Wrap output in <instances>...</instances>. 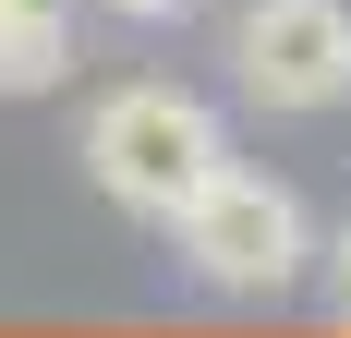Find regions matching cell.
<instances>
[{"instance_id":"5b68a950","label":"cell","mask_w":351,"mask_h":338,"mask_svg":"<svg viewBox=\"0 0 351 338\" xmlns=\"http://www.w3.org/2000/svg\"><path fill=\"white\" fill-rule=\"evenodd\" d=\"M109 12H134V25H182V12H206V0H109Z\"/></svg>"},{"instance_id":"277c9868","label":"cell","mask_w":351,"mask_h":338,"mask_svg":"<svg viewBox=\"0 0 351 338\" xmlns=\"http://www.w3.org/2000/svg\"><path fill=\"white\" fill-rule=\"evenodd\" d=\"M73 73V0H0V97H49Z\"/></svg>"},{"instance_id":"3957f363","label":"cell","mask_w":351,"mask_h":338,"mask_svg":"<svg viewBox=\"0 0 351 338\" xmlns=\"http://www.w3.org/2000/svg\"><path fill=\"white\" fill-rule=\"evenodd\" d=\"M230 73H243L254 109H291V121L339 109L351 97V0H254L230 25Z\"/></svg>"},{"instance_id":"8992f818","label":"cell","mask_w":351,"mask_h":338,"mask_svg":"<svg viewBox=\"0 0 351 338\" xmlns=\"http://www.w3.org/2000/svg\"><path fill=\"white\" fill-rule=\"evenodd\" d=\"M327 254H339V314H351V218H339V242H327Z\"/></svg>"},{"instance_id":"7a4b0ae2","label":"cell","mask_w":351,"mask_h":338,"mask_svg":"<svg viewBox=\"0 0 351 338\" xmlns=\"http://www.w3.org/2000/svg\"><path fill=\"white\" fill-rule=\"evenodd\" d=\"M170 242H182V266L206 278V290H291V278L315 266V230H303V194L291 181H267V169H218L206 194L170 218Z\"/></svg>"},{"instance_id":"6da1fadb","label":"cell","mask_w":351,"mask_h":338,"mask_svg":"<svg viewBox=\"0 0 351 338\" xmlns=\"http://www.w3.org/2000/svg\"><path fill=\"white\" fill-rule=\"evenodd\" d=\"M218 169H230V133H218V109L182 97V85H109V97L85 109V181H97L121 218H158V230H170Z\"/></svg>"}]
</instances>
